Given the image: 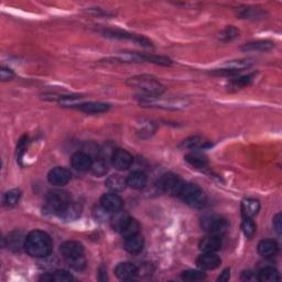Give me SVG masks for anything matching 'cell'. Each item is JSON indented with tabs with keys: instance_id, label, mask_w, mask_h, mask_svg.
Listing matches in <instances>:
<instances>
[{
	"instance_id": "obj_1",
	"label": "cell",
	"mask_w": 282,
	"mask_h": 282,
	"mask_svg": "<svg viewBox=\"0 0 282 282\" xmlns=\"http://www.w3.org/2000/svg\"><path fill=\"white\" fill-rule=\"evenodd\" d=\"M24 250L31 257L45 258L53 249V243L50 235L43 231H32L24 239Z\"/></svg>"
},
{
	"instance_id": "obj_2",
	"label": "cell",
	"mask_w": 282,
	"mask_h": 282,
	"mask_svg": "<svg viewBox=\"0 0 282 282\" xmlns=\"http://www.w3.org/2000/svg\"><path fill=\"white\" fill-rule=\"evenodd\" d=\"M127 84L130 87L136 88L146 95V97H158L164 92V86L157 77L148 74L137 75L127 79Z\"/></svg>"
},
{
	"instance_id": "obj_3",
	"label": "cell",
	"mask_w": 282,
	"mask_h": 282,
	"mask_svg": "<svg viewBox=\"0 0 282 282\" xmlns=\"http://www.w3.org/2000/svg\"><path fill=\"white\" fill-rule=\"evenodd\" d=\"M60 253L66 264L74 270L82 271L86 267V259L84 257V247L81 243L68 241L61 245Z\"/></svg>"
},
{
	"instance_id": "obj_4",
	"label": "cell",
	"mask_w": 282,
	"mask_h": 282,
	"mask_svg": "<svg viewBox=\"0 0 282 282\" xmlns=\"http://www.w3.org/2000/svg\"><path fill=\"white\" fill-rule=\"evenodd\" d=\"M186 204L194 207V209H201L206 204V194L199 185L193 183H184L182 191L179 195Z\"/></svg>"
},
{
	"instance_id": "obj_5",
	"label": "cell",
	"mask_w": 282,
	"mask_h": 282,
	"mask_svg": "<svg viewBox=\"0 0 282 282\" xmlns=\"http://www.w3.org/2000/svg\"><path fill=\"white\" fill-rule=\"evenodd\" d=\"M71 196L65 191L53 190L46 195L45 200V211L50 214L60 215L61 212L65 209V206L70 203Z\"/></svg>"
},
{
	"instance_id": "obj_6",
	"label": "cell",
	"mask_w": 282,
	"mask_h": 282,
	"mask_svg": "<svg viewBox=\"0 0 282 282\" xmlns=\"http://www.w3.org/2000/svg\"><path fill=\"white\" fill-rule=\"evenodd\" d=\"M201 225L206 233L218 236H223V234L228 228V223L225 218L216 215H209L203 217L202 218Z\"/></svg>"
},
{
	"instance_id": "obj_7",
	"label": "cell",
	"mask_w": 282,
	"mask_h": 282,
	"mask_svg": "<svg viewBox=\"0 0 282 282\" xmlns=\"http://www.w3.org/2000/svg\"><path fill=\"white\" fill-rule=\"evenodd\" d=\"M183 185L184 182L178 177L177 174L168 173L161 179V188L163 190V192H166L170 195L179 196L181 191H182Z\"/></svg>"
},
{
	"instance_id": "obj_8",
	"label": "cell",
	"mask_w": 282,
	"mask_h": 282,
	"mask_svg": "<svg viewBox=\"0 0 282 282\" xmlns=\"http://www.w3.org/2000/svg\"><path fill=\"white\" fill-rule=\"evenodd\" d=\"M72 179V173L67 169L63 167L53 168L47 174V180L54 186H63L66 185Z\"/></svg>"
},
{
	"instance_id": "obj_9",
	"label": "cell",
	"mask_w": 282,
	"mask_h": 282,
	"mask_svg": "<svg viewBox=\"0 0 282 282\" xmlns=\"http://www.w3.org/2000/svg\"><path fill=\"white\" fill-rule=\"evenodd\" d=\"M132 161H134V158L125 149H116L115 152L113 153V157H111L113 166L117 170H120V171L129 169L131 167Z\"/></svg>"
},
{
	"instance_id": "obj_10",
	"label": "cell",
	"mask_w": 282,
	"mask_h": 282,
	"mask_svg": "<svg viewBox=\"0 0 282 282\" xmlns=\"http://www.w3.org/2000/svg\"><path fill=\"white\" fill-rule=\"evenodd\" d=\"M122 205H124L122 199L116 193L111 192L104 194L102 198H100V206H102V209L107 213H110V214L121 210Z\"/></svg>"
},
{
	"instance_id": "obj_11",
	"label": "cell",
	"mask_w": 282,
	"mask_h": 282,
	"mask_svg": "<svg viewBox=\"0 0 282 282\" xmlns=\"http://www.w3.org/2000/svg\"><path fill=\"white\" fill-rule=\"evenodd\" d=\"M71 164L72 167L77 170V171H88L92 168L93 164V158L90 154L84 151H78L74 153L71 158Z\"/></svg>"
},
{
	"instance_id": "obj_12",
	"label": "cell",
	"mask_w": 282,
	"mask_h": 282,
	"mask_svg": "<svg viewBox=\"0 0 282 282\" xmlns=\"http://www.w3.org/2000/svg\"><path fill=\"white\" fill-rule=\"evenodd\" d=\"M138 274H139V269L135 264L131 263H120L115 268V275L117 278L122 281H130L135 279Z\"/></svg>"
},
{
	"instance_id": "obj_13",
	"label": "cell",
	"mask_w": 282,
	"mask_h": 282,
	"mask_svg": "<svg viewBox=\"0 0 282 282\" xmlns=\"http://www.w3.org/2000/svg\"><path fill=\"white\" fill-rule=\"evenodd\" d=\"M105 35L109 36V38H114V39H120V40H130L137 42L143 46H152L151 41H149L148 39L143 38L141 35H136V34H131L128 32H124V31H118V30H107L105 31Z\"/></svg>"
},
{
	"instance_id": "obj_14",
	"label": "cell",
	"mask_w": 282,
	"mask_h": 282,
	"mask_svg": "<svg viewBox=\"0 0 282 282\" xmlns=\"http://www.w3.org/2000/svg\"><path fill=\"white\" fill-rule=\"evenodd\" d=\"M196 265L202 270H214L220 267L221 259L215 253H203L196 260Z\"/></svg>"
},
{
	"instance_id": "obj_15",
	"label": "cell",
	"mask_w": 282,
	"mask_h": 282,
	"mask_svg": "<svg viewBox=\"0 0 282 282\" xmlns=\"http://www.w3.org/2000/svg\"><path fill=\"white\" fill-rule=\"evenodd\" d=\"M199 247L203 253H216L222 247V236L209 234V236L201 239Z\"/></svg>"
},
{
	"instance_id": "obj_16",
	"label": "cell",
	"mask_w": 282,
	"mask_h": 282,
	"mask_svg": "<svg viewBox=\"0 0 282 282\" xmlns=\"http://www.w3.org/2000/svg\"><path fill=\"white\" fill-rule=\"evenodd\" d=\"M130 218L131 217L128 215V213H126L122 210H119L115 213H111V216L109 218L110 226L115 232L121 233L122 230L126 227V225L128 224Z\"/></svg>"
},
{
	"instance_id": "obj_17",
	"label": "cell",
	"mask_w": 282,
	"mask_h": 282,
	"mask_svg": "<svg viewBox=\"0 0 282 282\" xmlns=\"http://www.w3.org/2000/svg\"><path fill=\"white\" fill-rule=\"evenodd\" d=\"M258 254L264 258H273L279 252V246L273 239H264L258 244Z\"/></svg>"
},
{
	"instance_id": "obj_18",
	"label": "cell",
	"mask_w": 282,
	"mask_h": 282,
	"mask_svg": "<svg viewBox=\"0 0 282 282\" xmlns=\"http://www.w3.org/2000/svg\"><path fill=\"white\" fill-rule=\"evenodd\" d=\"M82 205L77 203V202L71 201L68 203L65 209L61 212V214L58 215L62 220H64L66 222H72V221H76L77 218L82 215Z\"/></svg>"
},
{
	"instance_id": "obj_19",
	"label": "cell",
	"mask_w": 282,
	"mask_h": 282,
	"mask_svg": "<svg viewBox=\"0 0 282 282\" xmlns=\"http://www.w3.org/2000/svg\"><path fill=\"white\" fill-rule=\"evenodd\" d=\"M143 245H145V239L140 234H136L134 236L125 238V249L129 254H139L143 248Z\"/></svg>"
},
{
	"instance_id": "obj_20",
	"label": "cell",
	"mask_w": 282,
	"mask_h": 282,
	"mask_svg": "<svg viewBox=\"0 0 282 282\" xmlns=\"http://www.w3.org/2000/svg\"><path fill=\"white\" fill-rule=\"evenodd\" d=\"M105 185L113 193L121 192V191L126 189V186H128L127 185V179L121 177L119 174H114L108 177L107 180H106Z\"/></svg>"
},
{
	"instance_id": "obj_21",
	"label": "cell",
	"mask_w": 282,
	"mask_h": 282,
	"mask_svg": "<svg viewBox=\"0 0 282 282\" xmlns=\"http://www.w3.org/2000/svg\"><path fill=\"white\" fill-rule=\"evenodd\" d=\"M260 210V203L256 199H246L242 203V215L244 218H254Z\"/></svg>"
},
{
	"instance_id": "obj_22",
	"label": "cell",
	"mask_w": 282,
	"mask_h": 282,
	"mask_svg": "<svg viewBox=\"0 0 282 282\" xmlns=\"http://www.w3.org/2000/svg\"><path fill=\"white\" fill-rule=\"evenodd\" d=\"M76 108L86 114H102L106 113V111L109 109V105L99 102H88L79 103Z\"/></svg>"
},
{
	"instance_id": "obj_23",
	"label": "cell",
	"mask_w": 282,
	"mask_h": 282,
	"mask_svg": "<svg viewBox=\"0 0 282 282\" xmlns=\"http://www.w3.org/2000/svg\"><path fill=\"white\" fill-rule=\"evenodd\" d=\"M147 175L142 171H134L127 178V185L134 190H141L147 184Z\"/></svg>"
},
{
	"instance_id": "obj_24",
	"label": "cell",
	"mask_w": 282,
	"mask_h": 282,
	"mask_svg": "<svg viewBox=\"0 0 282 282\" xmlns=\"http://www.w3.org/2000/svg\"><path fill=\"white\" fill-rule=\"evenodd\" d=\"M260 282H277L280 281L279 271L274 267H265L257 274Z\"/></svg>"
},
{
	"instance_id": "obj_25",
	"label": "cell",
	"mask_w": 282,
	"mask_h": 282,
	"mask_svg": "<svg viewBox=\"0 0 282 282\" xmlns=\"http://www.w3.org/2000/svg\"><path fill=\"white\" fill-rule=\"evenodd\" d=\"M210 146V142L205 140L203 137L200 136H193L190 137L188 139H185L181 147L186 148V149H192V150H198V149H202V148H206Z\"/></svg>"
},
{
	"instance_id": "obj_26",
	"label": "cell",
	"mask_w": 282,
	"mask_h": 282,
	"mask_svg": "<svg viewBox=\"0 0 282 282\" xmlns=\"http://www.w3.org/2000/svg\"><path fill=\"white\" fill-rule=\"evenodd\" d=\"M137 61H146L149 63H154V64L159 65H164L169 66L172 64V62L170 58L166 56H158V55H149V54H139V53H136Z\"/></svg>"
},
{
	"instance_id": "obj_27",
	"label": "cell",
	"mask_w": 282,
	"mask_h": 282,
	"mask_svg": "<svg viewBox=\"0 0 282 282\" xmlns=\"http://www.w3.org/2000/svg\"><path fill=\"white\" fill-rule=\"evenodd\" d=\"M185 160L188 161L191 166L196 169H204L207 166V158L204 154L199 152H192L185 156Z\"/></svg>"
},
{
	"instance_id": "obj_28",
	"label": "cell",
	"mask_w": 282,
	"mask_h": 282,
	"mask_svg": "<svg viewBox=\"0 0 282 282\" xmlns=\"http://www.w3.org/2000/svg\"><path fill=\"white\" fill-rule=\"evenodd\" d=\"M73 279H74L73 276L65 270H56L53 274H46L41 278V280L44 281H56V282H66V281H72Z\"/></svg>"
},
{
	"instance_id": "obj_29",
	"label": "cell",
	"mask_w": 282,
	"mask_h": 282,
	"mask_svg": "<svg viewBox=\"0 0 282 282\" xmlns=\"http://www.w3.org/2000/svg\"><path fill=\"white\" fill-rule=\"evenodd\" d=\"M254 78H255V74H248V75H245V76H239L238 78L232 79L230 84H228V87H230L231 90L242 89L252 84Z\"/></svg>"
},
{
	"instance_id": "obj_30",
	"label": "cell",
	"mask_w": 282,
	"mask_h": 282,
	"mask_svg": "<svg viewBox=\"0 0 282 282\" xmlns=\"http://www.w3.org/2000/svg\"><path fill=\"white\" fill-rule=\"evenodd\" d=\"M274 46V43L270 41H256V42H249V43L244 44L242 47L243 51H268Z\"/></svg>"
},
{
	"instance_id": "obj_31",
	"label": "cell",
	"mask_w": 282,
	"mask_h": 282,
	"mask_svg": "<svg viewBox=\"0 0 282 282\" xmlns=\"http://www.w3.org/2000/svg\"><path fill=\"white\" fill-rule=\"evenodd\" d=\"M181 278L184 281H190V282H198V281H203L206 276L203 271L199 270H186L181 275Z\"/></svg>"
},
{
	"instance_id": "obj_32",
	"label": "cell",
	"mask_w": 282,
	"mask_h": 282,
	"mask_svg": "<svg viewBox=\"0 0 282 282\" xmlns=\"http://www.w3.org/2000/svg\"><path fill=\"white\" fill-rule=\"evenodd\" d=\"M90 170H92L93 174L96 175V177H103V175L108 172V164L104 159L99 158L96 161H93Z\"/></svg>"
},
{
	"instance_id": "obj_33",
	"label": "cell",
	"mask_w": 282,
	"mask_h": 282,
	"mask_svg": "<svg viewBox=\"0 0 282 282\" xmlns=\"http://www.w3.org/2000/svg\"><path fill=\"white\" fill-rule=\"evenodd\" d=\"M21 198V192L18 189L10 190L8 192L4 194V204L9 207H13L19 203Z\"/></svg>"
},
{
	"instance_id": "obj_34",
	"label": "cell",
	"mask_w": 282,
	"mask_h": 282,
	"mask_svg": "<svg viewBox=\"0 0 282 282\" xmlns=\"http://www.w3.org/2000/svg\"><path fill=\"white\" fill-rule=\"evenodd\" d=\"M139 223H138L134 218H130V221L128 222V224L126 225V227L122 230L120 233L124 238H128L130 236H134L136 234H139Z\"/></svg>"
},
{
	"instance_id": "obj_35",
	"label": "cell",
	"mask_w": 282,
	"mask_h": 282,
	"mask_svg": "<svg viewBox=\"0 0 282 282\" xmlns=\"http://www.w3.org/2000/svg\"><path fill=\"white\" fill-rule=\"evenodd\" d=\"M242 230L244 235L247 238L252 239L255 234H256V224H255L253 218H244V222L242 224Z\"/></svg>"
},
{
	"instance_id": "obj_36",
	"label": "cell",
	"mask_w": 282,
	"mask_h": 282,
	"mask_svg": "<svg viewBox=\"0 0 282 282\" xmlns=\"http://www.w3.org/2000/svg\"><path fill=\"white\" fill-rule=\"evenodd\" d=\"M154 130H156V127H154L151 121L142 120L139 129L137 130V134L139 135L140 138H148L153 134Z\"/></svg>"
},
{
	"instance_id": "obj_37",
	"label": "cell",
	"mask_w": 282,
	"mask_h": 282,
	"mask_svg": "<svg viewBox=\"0 0 282 282\" xmlns=\"http://www.w3.org/2000/svg\"><path fill=\"white\" fill-rule=\"evenodd\" d=\"M239 35V30L236 29L235 26H226V28L222 31L220 34V39L224 42H230L235 40Z\"/></svg>"
},
{
	"instance_id": "obj_38",
	"label": "cell",
	"mask_w": 282,
	"mask_h": 282,
	"mask_svg": "<svg viewBox=\"0 0 282 282\" xmlns=\"http://www.w3.org/2000/svg\"><path fill=\"white\" fill-rule=\"evenodd\" d=\"M20 235H18L17 233H13L11 234L8 237V246L13 249V250H19L20 247H24V239L22 241V239H20Z\"/></svg>"
},
{
	"instance_id": "obj_39",
	"label": "cell",
	"mask_w": 282,
	"mask_h": 282,
	"mask_svg": "<svg viewBox=\"0 0 282 282\" xmlns=\"http://www.w3.org/2000/svg\"><path fill=\"white\" fill-rule=\"evenodd\" d=\"M13 77H14V73L13 71L10 70V68L4 67V66L0 68V78H1L2 82L11 81Z\"/></svg>"
},
{
	"instance_id": "obj_40",
	"label": "cell",
	"mask_w": 282,
	"mask_h": 282,
	"mask_svg": "<svg viewBox=\"0 0 282 282\" xmlns=\"http://www.w3.org/2000/svg\"><path fill=\"white\" fill-rule=\"evenodd\" d=\"M242 280L243 281H258L257 274L254 273V271H244L242 274Z\"/></svg>"
},
{
	"instance_id": "obj_41",
	"label": "cell",
	"mask_w": 282,
	"mask_h": 282,
	"mask_svg": "<svg viewBox=\"0 0 282 282\" xmlns=\"http://www.w3.org/2000/svg\"><path fill=\"white\" fill-rule=\"evenodd\" d=\"M281 221H282V217H281V214L280 213H278L275 217H274V222H273V224H274V228H275V231L279 234H281L282 232V224H281Z\"/></svg>"
},
{
	"instance_id": "obj_42",
	"label": "cell",
	"mask_w": 282,
	"mask_h": 282,
	"mask_svg": "<svg viewBox=\"0 0 282 282\" xmlns=\"http://www.w3.org/2000/svg\"><path fill=\"white\" fill-rule=\"evenodd\" d=\"M26 141H28V137H22L19 141V145H18V154H19V160L21 156H22V153L25 150V147H26Z\"/></svg>"
},
{
	"instance_id": "obj_43",
	"label": "cell",
	"mask_w": 282,
	"mask_h": 282,
	"mask_svg": "<svg viewBox=\"0 0 282 282\" xmlns=\"http://www.w3.org/2000/svg\"><path fill=\"white\" fill-rule=\"evenodd\" d=\"M230 277H231V270L230 269H226L223 271V274L218 277V281H223V282H226L230 280Z\"/></svg>"
}]
</instances>
